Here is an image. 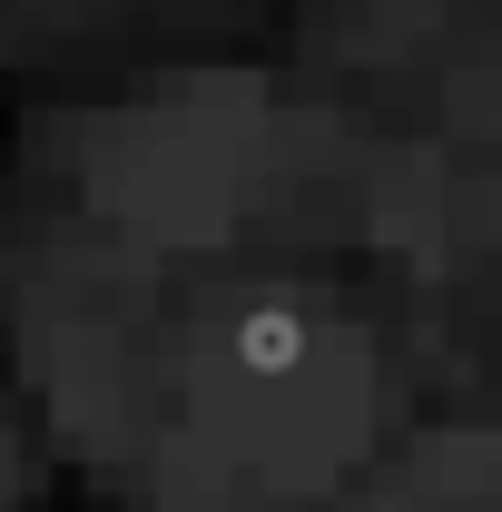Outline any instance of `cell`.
I'll return each mask as SVG.
<instances>
[{
	"label": "cell",
	"instance_id": "cell-3",
	"mask_svg": "<svg viewBox=\"0 0 502 512\" xmlns=\"http://www.w3.org/2000/svg\"><path fill=\"white\" fill-rule=\"evenodd\" d=\"M315 60L375 99H424V138L502 168V0H315Z\"/></svg>",
	"mask_w": 502,
	"mask_h": 512
},
{
	"label": "cell",
	"instance_id": "cell-5",
	"mask_svg": "<svg viewBox=\"0 0 502 512\" xmlns=\"http://www.w3.org/2000/svg\"><path fill=\"white\" fill-rule=\"evenodd\" d=\"M168 0H0L10 40L30 50H89L99 30H128V20H158Z\"/></svg>",
	"mask_w": 502,
	"mask_h": 512
},
{
	"label": "cell",
	"instance_id": "cell-4",
	"mask_svg": "<svg viewBox=\"0 0 502 512\" xmlns=\"http://www.w3.org/2000/svg\"><path fill=\"white\" fill-rule=\"evenodd\" d=\"M375 503H502V414H434L365 463Z\"/></svg>",
	"mask_w": 502,
	"mask_h": 512
},
{
	"label": "cell",
	"instance_id": "cell-1",
	"mask_svg": "<svg viewBox=\"0 0 502 512\" xmlns=\"http://www.w3.org/2000/svg\"><path fill=\"white\" fill-rule=\"evenodd\" d=\"M394 355L335 286L266 276L237 296L178 306L168 384L148 424V493L188 503H276L335 493L394 444Z\"/></svg>",
	"mask_w": 502,
	"mask_h": 512
},
{
	"label": "cell",
	"instance_id": "cell-2",
	"mask_svg": "<svg viewBox=\"0 0 502 512\" xmlns=\"http://www.w3.org/2000/svg\"><path fill=\"white\" fill-rule=\"evenodd\" d=\"M276 119L286 99L266 89V69H168L148 89H119L60 128L69 217L148 256L237 247L247 227H266Z\"/></svg>",
	"mask_w": 502,
	"mask_h": 512
}]
</instances>
